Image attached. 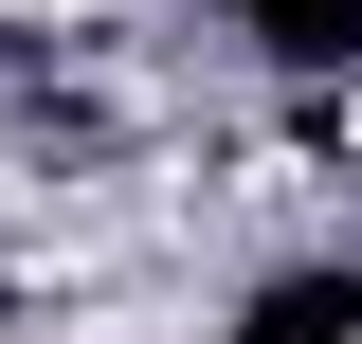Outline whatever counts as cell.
Masks as SVG:
<instances>
[{"instance_id": "6da1fadb", "label": "cell", "mask_w": 362, "mask_h": 344, "mask_svg": "<svg viewBox=\"0 0 362 344\" xmlns=\"http://www.w3.org/2000/svg\"><path fill=\"white\" fill-rule=\"evenodd\" d=\"M0 18H109V0H0Z\"/></svg>"}, {"instance_id": "7a4b0ae2", "label": "cell", "mask_w": 362, "mask_h": 344, "mask_svg": "<svg viewBox=\"0 0 362 344\" xmlns=\"http://www.w3.org/2000/svg\"><path fill=\"white\" fill-rule=\"evenodd\" d=\"M344 344H362V326H344Z\"/></svg>"}]
</instances>
